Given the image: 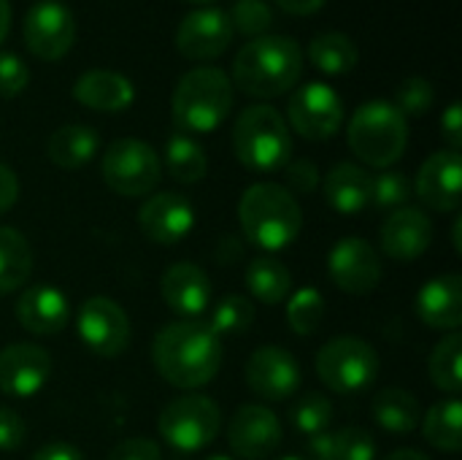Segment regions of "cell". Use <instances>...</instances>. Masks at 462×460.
<instances>
[{
  "label": "cell",
  "mask_w": 462,
  "mask_h": 460,
  "mask_svg": "<svg viewBox=\"0 0 462 460\" xmlns=\"http://www.w3.org/2000/svg\"><path fill=\"white\" fill-rule=\"evenodd\" d=\"M230 16L219 8H195L176 27V49L195 62L217 60L233 43Z\"/></svg>",
  "instance_id": "2e32d148"
},
{
  "label": "cell",
  "mask_w": 462,
  "mask_h": 460,
  "mask_svg": "<svg viewBox=\"0 0 462 460\" xmlns=\"http://www.w3.org/2000/svg\"><path fill=\"white\" fill-rule=\"evenodd\" d=\"M441 136L447 138V144H449V149L452 152H460L462 146V108L460 103L455 100L447 111H444V117H441Z\"/></svg>",
  "instance_id": "f6af8a7d"
},
{
  "label": "cell",
  "mask_w": 462,
  "mask_h": 460,
  "mask_svg": "<svg viewBox=\"0 0 462 460\" xmlns=\"http://www.w3.org/2000/svg\"><path fill=\"white\" fill-rule=\"evenodd\" d=\"M346 144L365 165L390 168L406 152L409 122L390 100H368L349 119Z\"/></svg>",
  "instance_id": "8992f818"
},
{
  "label": "cell",
  "mask_w": 462,
  "mask_h": 460,
  "mask_svg": "<svg viewBox=\"0 0 462 460\" xmlns=\"http://www.w3.org/2000/svg\"><path fill=\"white\" fill-rule=\"evenodd\" d=\"M208 460H236V458H227V455H211Z\"/></svg>",
  "instance_id": "9f6ffc18"
},
{
  "label": "cell",
  "mask_w": 462,
  "mask_h": 460,
  "mask_svg": "<svg viewBox=\"0 0 462 460\" xmlns=\"http://www.w3.org/2000/svg\"><path fill=\"white\" fill-rule=\"evenodd\" d=\"M227 16H230L233 30H238L244 35H252V38L265 35V30L273 22V14L263 0H236L233 11Z\"/></svg>",
  "instance_id": "f35d334b"
},
{
  "label": "cell",
  "mask_w": 462,
  "mask_h": 460,
  "mask_svg": "<svg viewBox=\"0 0 462 460\" xmlns=\"http://www.w3.org/2000/svg\"><path fill=\"white\" fill-rule=\"evenodd\" d=\"M417 317L433 331H455L462 323V277L441 274L428 279L414 301Z\"/></svg>",
  "instance_id": "603a6c76"
},
{
  "label": "cell",
  "mask_w": 462,
  "mask_h": 460,
  "mask_svg": "<svg viewBox=\"0 0 462 460\" xmlns=\"http://www.w3.org/2000/svg\"><path fill=\"white\" fill-rule=\"evenodd\" d=\"M276 5L292 16H311L325 5V0H276Z\"/></svg>",
  "instance_id": "681fc988"
},
{
  "label": "cell",
  "mask_w": 462,
  "mask_h": 460,
  "mask_svg": "<svg viewBox=\"0 0 462 460\" xmlns=\"http://www.w3.org/2000/svg\"><path fill=\"white\" fill-rule=\"evenodd\" d=\"M73 98L92 108V111H103V114H116L133 106L135 100V87L125 73L116 70H106V68H95L87 70L76 79L73 84Z\"/></svg>",
  "instance_id": "cb8c5ba5"
},
{
  "label": "cell",
  "mask_w": 462,
  "mask_h": 460,
  "mask_svg": "<svg viewBox=\"0 0 462 460\" xmlns=\"http://www.w3.org/2000/svg\"><path fill=\"white\" fill-rule=\"evenodd\" d=\"M16 320L35 336H54L70 320V306L54 285H30L16 301Z\"/></svg>",
  "instance_id": "7402d4cb"
},
{
  "label": "cell",
  "mask_w": 462,
  "mask_h": 460,
  "mask_svg": "<svg viewBox=\"0 0 462 460\" xmlns=\"http://www.w3.org/2000/svg\"><path fill=\"white\" fill-rule=\"evenodd\" d=\"M160 296L165 306L181 320H198L211 301L208 274L195 263H173L160 279Z\"/></svg>",
  "instance_id": "44dd1931"
},
{
  "label": "cell",
  "mask_w": 462,
  "mask_h": 460,
  "mask_svg": "<svg viewBox=\"0 0 462 460\" xmlns=\"http://www.w3.org/2000/svg\"><path fill=\"white\" fill-rule=\"evenodd\" d=\"M76 41L73 11L60 0H41L24 16V43L41 60H62Z\"/></svg>",
  "instance_id": "4fadbf2b"
},
{
  "label": "cell",
  "mask_w": 462,
  "mask_h": 460,
  "mask_svg": "<svg viewBox=\"0 0 462 460\" xmlns=\"http://www.w3.org/2000/svg\"><path fill=\"white\" fill-rule=\"evenodd\" d=\"M382 249L398 263H411L428 252L433 244V222L425 211L401 206L382 225Z\"/></svg>",
  "instance_id": "ffe728a7"
},
{
  "label": "cell",
  "mask_w": 462,
  "mask_h": 460,
  "mask_svg": "<svg viewBox=\"0 0 462 460\" xmlns=\"http://www.w3.org/2000/svg\"><path fill=\"white\" fill-rule=\"evenodd\" d=\"M27 428L24 420L19 418V412L0 407V453H14L24 445Z\"/></svg>",
  "instance_id": "7bdbcfd3"
},
{
  "label": "cell",
  "mask_w": 462,
  "mask_h": 460,
  "mask_svg": "<svg viewBox=\"0 0 462 460\" xmlns=\"http://www.w3.org/2000/svg\"><path fill=\"white\" fill-rule=\"evenodd\" d=\"M325 320V298L314 287L298 290L287 304V323L298 336H314Z\"/></svg>",
  "instance_id": "d590c367"
},
{
  "label": "cell",
  "mask_w": 462,
  "mask_h": 460,
  "mask_svg": "<svg viewBox=\"0 0 462 460\" xmlns=\"http://www.w3.org/2000/svg\"><path fill=\"white\" fill-rule=\"evenodd\" d=\"M287 119L295 133H300L309 141H328L333 138L344 125V103L341 95L325 84L311 81L292 92L287 103Z\"/></svg>",
  "instance_id": "30bf717a"
},
{
  "label": "cell",
  "mask_w": 462,
  "mask_h": 460,
  "mask_svg": "<svg viewBox=\"0 0 462 460\" xmlns=\"http://www.w3.org/2000/svg\"><path fill=\"white\" fill-rule=\"evenodd\" d=\"M233 108V81L225 70L203 65L184 73L171 98V114L181 133H214Z\"/></svg>",
  "instance_id": "277c9868"
},
{
  "label": "cell",
  "mask_w": 462,
  "mask_h": 460,
  "mask_svg": "<svg viewBox=\"0 0 462 460\" xmlns=\"http://www.w3.org/2000/svg\"><path fill=\"white\" fill-rule=\"evenodd\" d=\"M254 323V304L246 296H225L208 314V328L222 336H241Z\"/></svg>",
  "instance_id": "836d02e7"
},
{
  "label": "cell",
  "mask_w": 462,
  "mask_h": 460,
  "mask_svg": "<svg viewBox=\"0 0 462 460\" xmlns=\"http://www.w3.org/2000/svg\"><path fill=\"white\" fill-rule=\"evenodd\" d=\"M51 355L38 344H11L0 350V390L14 399L38 396L51 380Z\"/></svg>",
  "instance_id": "e0dca14e"
},
{
  "label": "cell",
  "mask_w": 462,
  "mask_h": 460,
  "mask_svg": "<svg viewBox=\"0 0 462 460\" xmlns=\"http://www.w3.org/2000/svg\"><path fill=\"white\" fill-rule=\"evenodd\" d=\"M233 152L249 171H282L292 157V136L287 119L268 103L244 108L233 125Z\"/></svg>",
  "instance_id": "5b68a950"
},
{
  "label": "cell",
  "mask_w": 462,
  "mask_h": 460,
  "mask_svg": "<svg viewBox=\"0 0 462 460\" xmlns=\"http://www.w3.org/2000/svg\"><path fill=\"white\" fill-rule=\"evenodd\" d=\"M238 222L246 241L265 252H282L298 239L303 228V211L287 187L257 182L246 187L238 201Z\"/></svg>",
  "instance_id": "3957f363"
},
{
  "label": "cell",
  "mask_w": 462,
  "mask_h": 460,
  "mask_svg": "<svg viewBox=\"0 0 462 460\" xmlns=\"http://www.w3.org/2000/svg\"><path fill=\"white\" fill-rule=\"evenodd\" d=\"M336 460H376V439L360 426L336 431Z\"/></svg>",
  "instance_id": "ab89813d"
},
{
  "label": "cell",
  "mask_w": 462,
  "mask_h": 460,
  "mask_svg": "<svg viewBox=\"0 0 462 460\" xmlns=\"http://www.w3.org/2000/svg\"><path fill=\"white\" fill-rule=\"evenodd\" d=\"M306 453L311 460H336V434L322 431L306 439Z\"/></svg>",
  "instance_id": "bcb514c9"
},
{
  "label": "cell",
  "mask_w": 462,
  "mask_h": 460,
  "mask_svg": "<svg viewBox=\"0 0 462 460\" xmlns=\"http://www.w3.org/2000/svg\"><path fill=\"white\" fill-rule=\"evenodd\" d=\"M192 225H195V209L179 192H154L138 209L141 233L162 247H173L181 239H187Z\"/></svg>",
  "instance_id": "ac0fdd59"
},
{
  "label": "cell",
  "mask_w": 462,
  "mask_h": 460,
  "mask_svg": "<svg viewBox=\"0 0 462 460\" xmlns=\"http://www.w3.org/2000/svg\"><path fill=\"white\" fill-rule=\"evenodd\" d=\"M460 184H462V160L460 152L441 149L430 155L420 174H417V195L428 209L436 211H455L460 209Z\"/></svg>",
  "instance_id": "d6986e66"
},
{
  "label": "cell",
  "mask_w": 462,
  "mask_h": 460,
  "mask_svg": "<svg viewBox=\"0 0 462 460\" xmlns=\"http://www.w3.org/2000/svg\"><path fill=\"white\" fill-rule=\"evenodd\" d=\"M108 460H162V453H160L157 442H152L146 437H133V439L119 442L108 453Z\"/></svg>",
  "instance_id": "ee69618b"
},
{
  "label": "cell",
  "mask_w": 462,
  "mask_h": 460,
  "mask_svg": "<svg viewBox=\"0 0 462 460\" xmlns=\"http://www.w3.org/2000/svg\"><path fill=\"white\" fill-rule=\"evenodd\" d=\"M8 27H11V3L8 0H0V43L8 35Z\"/></svg>",
  "instance_id": "f907efd6"
},
{
  "label": "cell",
  "mask_w": 462,
  "mask_h": 460,
  "mask_svg": "<svg viewBox=\"0 0 462 460\" xmlns=\"http://www.w3.org/2000/svg\"><path fill=\"white\" fill-rule=\"evenodd\" d=\"M160 171L162 168L154 146L141 138H116L114 144H108L100 160L103 182L122 198L149 195L160 182Z\"/></svg>",
  "instance_id": "9c48e42d"
},
{
  "label": "cell",
  "mask_w": 462,
  "mask_h": 460,
  "mask_svg": "<svg viewBox=\"0 0 462 460\" xmlns=\"http://www.w3.org/2000/svg\"><path fill=\"white\" fill-rule=\"evenodd\" d=\"M246 385L265 401H290L300 388V366L284 347H257L246 361Z\"/></svg>",
  "instance_id": "5bb4252c"
},
{
  "label": "cell",
  "mask_w": 462,
  "mask_h": 460,
  "mask_svg": "<svg viewBox=\"0 0 462 460\" xmlns=\"http://www.w3.org/2000/svg\"><path fill=\"white\" fill-rule=\"evenodd\" d=\"M276 460H306V458H300V455H284V458H276Z\"/></svg>",
  "instance_id": "11a10c76"
},
{
  "label": "cell",
  "mask_w": 462,
  "mask_h": 460,
  "mask_svg": "<svg viewBox=\"0 0 462 460\" xmlns=\"http://www.w3.org/2000/svg\"><path fill=\"white\" fill-rule=\"evenodd\" d=\"M32 274V249L27 239L8 225H0V296L16 293Z\"/></svg>",
  "instance_id": "83f0119b"
},
{
  "label": "cell",
  "mask_w": 462,
  "mask_h": 460,
  "mask_svg": "<svg viewBox=\"0 0 462 460\" xmlns=\"http://www.w3.org/2000/svg\"><path fill=\"white\" fill-rule=\"evenodd\" d=\"M222 358V339L203 320H176L165 325L152 344L157 374L179 390L208 385L219 374Z\"/></svg>",
  "instance_id": "6da1fadb"
},
{
  "label": "cell",
  "mask_w": 462,
  "mask_h": 460,
  "mask_svg": "<svg viewBox=\"0 0 462 460\" xmlns=\"http://www.w3.org/2000/svg\"><path fill=\"white\" fill-rule=\"evenodd\" d=\"M411 198V182L401 171H384L374 179L371 206L376 209H401Z\"/></svg>",
  "instance_id": "74e56055"
},
{
  "label": "cell",
  "mask_w": 462,
  "mask_h": 460,
  "mask_svg": "<svg viewBox=\"0 0 462 460\" xmlns=\"http://www.w3.org/2000/svg\"><path fill=\"white\" fill-rule=\"evenodd\" d=\"M284 431L279 418L260 404L236 409L227 423V445L241 460H265L282 447Z\"/></svg>",
  "instance_id": "9a60e30c"
},
{
  "label": "cell",
  "mask_w": 462,
  "mask_h": 460,
  "mask_svg": "<svg viewBox=\"0 0 462 460\" xmlns=\"http://www.w3.org/2000/svg\"><path fill=\"white\" fill-rule=\"evenodd\" d=\"M371 187L374 176L355 165V163H338L325 176V201L338 214H357L371 206Z\"/></svg>",
  "instance_id": "d4e9b609"
},
{
  "label": "cell",
  "mask_w": 462,
  "mask_h": 460,
  "mask_svg": "<svg viewBox=\"0 0 462 460\" xmlns=\"http://www.w3.org/2000/svg\"><path fill=\"white\" fill-rule=\"evenodd\" d=\"M317 377L338 396H357L379 377V352L357 336L330 339L317 352Z\"/></svg>",
  "instance_id": "52a82bcc"
},
{
  "label": "cell",
  "mask_w": 462,
  "mask_h": 460,
  "mask_svg": "<svg viewBox=\"0 0 462 460\" xmlns=\"http://www.w3.org/2000/svg\"><path fill=\"white\" fill-rule=\"evenodd\" d=\"M384 460H430L425 453H420V450H395L390 458Z\"/></svg>",
  "instance_id": "816d5d0a"
},
{
  "label": "cell",
  "mask_w": 462,
  "mask_h": 460,
  "mask_svg": "<svg viewBox=\"0 0 462 460\" xmlns=\"http://www.w3.org/2000/svg\"><path fill=\"white\" fill-rule=\"evenodd\" d=\"M436 100V92H433V84L425 79V76H409L398 84L395 89V108L403 114V117H422L430 111Z\"/></svg>",
  "instance_id": "8d00e7d4"
},
{
  "label": "cell",
  "mask_w": 462,
  "mask_h": 460,
  "mask_svg": "<svg viewBox=\"0 0 462 460\" xmlns=\"http://www.w3.org/2000/svg\"><path fill=\"white\" fill-rule=\"evenodd\" d=\"M422 434L425 442L441 453H460L462 450V404L457 396L439 401L428 409L422 418Z\"/></svg>",
  "instance_id": "f1b7e54d"
},
{
  "label": "cell",
  "mask_w": 462,
  "mask_h": 460,
  "mask_svg": "<svg viewBox=\"0 0 462 460\" xmlns=\"http://www.w3.org/2000/svg\"><path fill=\"white\" fill-rule=\"evenodd\" d=\"M165 165H168V174L181 182V184H195L206 176L208 171V157H206V149L184 136V133H176L168 138L165 144Z\"/></svg>",
  "instance_id": "1f68e13d"
},
{
  "label": "cell",
  "mask_w": 462,
  "mask_h": 460,
  "mask_svg": "<svg viewBox=\"0 0 462 460\" xmlns=\"http://www.w3.org/2000/svg\"><path fill=\"white\" fill-rule=\"evenodd\" d=\"M244 279H246L249 293L260 304H268V306H276V304L287 301V296L292 290V274H290V268L282 260L271 258V255L254 258L246 266Z\"/></svg>",
  "instance_id": "f546056e"
},
{
  "label": "cell",
  "mask_w": 462,
  "mask_h": 460,
  "mask_svg": "<svg viewBox=\"0 0 462 460\" xmlns=\"http://www.w3.org/2000/svg\"><path fill=\"white\" fill-rule=\"evenodd\" d=\"M357 43L346 35V33H319L311 43H309V60L317 70L328 73V76H344L357 65Z\"/></svg>",
  "instance_id": "4dcf8cb0"
},
{
  "label": "cell",
  "mask_w": 462,
  "mask_h": 460,
  "mask_svg": "<svg viewBox=\"0 0 462 460\" xmlns=\"http://www.w3.org/2000/svg\"><path fill=\"white\" fill-rule=\"evenodd\" d=\"M222 428L219 407L200 393H187L165 404L157 418V431L165 445L179 453H200L208 447Z\"/></svg>",
  "instance_id": "ba28073f"
},
{
  "label": "cell",
  "mask_w": 462,
  "mask_h": 460,
  "mask_svg": "<svg viewBox=\"0 0 462 460\" xmlns=\"http://www.w3.org/2000/svg\"><path fill=\"white\" fill-rule=\"evenodd\" d=\"M100 149V136L89 125H62L51 133L46 155L57 168L73 171L87 165Z\"/></svg>",
  "instance_id": "484cf974"
},
{
  "label": "cell",
  "mask_w": 462,
  "mask_h": 460,
  "mask_svg": "<svg viewBox=\"0 0 462 460\" xmlns=\"http://www.w3.org/2000/svg\"><path fill=\"white\" fill-rule=\"evenodd\" d=\"M328 274L341 293L368 296L382 282V260L371 241L346 236L328 252Z\"/></svg>",
  "instance_id": "7c38bea8"
},
{
  "label": "cell",
  "mask_w": 462,
  "mask_h": 460,
  "mask_svg": "<svg viewBox=\"0 0 462 460\" xmlns=\"http://www.w3.org/2000/svg\"><path fill=\"white\" fill-rule=\"evenodd\" d=\"M284 179H287V190H292L298 195H309L319 184V171L311 160L300 157V160H290L284 165Z\"/></svg>",
  "instance_id": "b9f144b4"
},
{
  "label": "cell",
  "mask_w": 462,
  "mask_h": 460,
  "mask_svg": "<svg viewBox=\"0 0 462 460\" xmlns=\"http://www.w3.org/2000/svg\"><path fill=\"white\" fill-rule=\"evenodd\" d=\"M303 49L287 35L252 38L233 60V84L252 98H279L303 76Z\"/></svg>",
  "instance_id": "7a4b0ae2"
},
{
  "label": "cell",
  "mask_w": 462,
  "mask_h": 460,
  "mask_svg": "<svg viewBox=\"0 0 462 460\" xmlns=\"http://www.w3.org/2000/svg\"><path fill=\"white\" fill-rule=\"evenodd\" d=\"M460 228H462V222H460V220H457V222H455V230H452V244H455V249H457V252H462Z\"/></svg>",
  "instance_id": "f5cc1de1"
},
{
  "label": "cell",
  "mask_w": 462,
  "mask_h": 460,
  "mask_svg": "<svg viewBox=\"0 0 462 460\" xmlns=\"http://www.w3.org/2000/svg\"><path fill=\"white\" fill-rule=\"evenodd\" d=\"M30 460H84L81 450L68 445V442H49L41 450H35V455Z\"/></svg>",
  "instance_id": "c3c4849f"
},
{
  "label": "cell",
  "mask_w": 462,
  "mask_h": 460,
  "mask_svg": "<svg viewBox=\"0 0 462 460\" xmlns=\"http://www.w3.org/2000/svg\"><path fill=\"white\" fill-rule=\"evenodd\" d=\"M30 84V68L14 52H0V98H16Z\"/></svg>",
  "instance_id": "60d3db41"
},
{
  "label": "cell",
  "mask_w": 462,
  "mask_h": 460,
  "mask_svg": "<svg viewBox=\"0 0 462 460\" xmlns=\"http://www.w3.org/2000/svg\"><path fill=\"white\" fill-rule=\"evenodd\" d=\"M371 412H374L376 426L384 428L387 434H411L422 418L417 396L403 388H387L376 393Z\"/></svg>",
  "instance_id": "4316f807"
},
{
  "label": "cell",
  "mask_w": 462,
  "mask_h": 460,
  "mask_svg": "<svg viewBox=\"0 0 462 460\" xmlns=\"http://www.w3.org/2000/svg\"><path fill=\"white\" fill-rule=\"evenodd\" d=\"M16 198H19V179L5 163H0V214H5L16 203Z\"/></svg>",
  "instance_id": "7dc6e473"
},
{
  "label": "cell",
  "mask_w": 462,
  "mask_h": 460,
  "mask_svg": "<svg viewBox=\"0 0 462 460\" xmlns=\"http://www.w3.org/2000/svg\"><path fill=\"white\" fill-rule=\"evenodd\" d=\"M76 331L84 347L97 358H119L130 344V320L125 309L106 296H92L79 306Z\"/></svg>",
  "instance_id": "8fae6325"
},
{
  "label": "cell",
  "mask_w": 462,
  "mask_h": 460,
  "mask_svg": "<svg viewBox=\"0 0 462 460\" xmlns=\"http://www.w3.org/2000/svg\"><path fill=\"white\" fill-rule=\"evenodd\" d=\"M290 420H292L295 431L303 434V437L322 434V431H328V426H330V420H333V404H330V399H328L325 393H317V390L303 393V396L292 404Z\"/></svg>",
  "instance_id": "e575fe53"
},
{
  "label": "cell",
  "mask_w": 462,
  "mask_h": 460,
  "mask_svg": "<svg viewBox=\"0 0 462 460\" xmlns=\"http://www.w3.org/2000/svg\"><path fill=\"white\" fill-rule=\"evenodd\" d=\"M428 374H430V382L449 393V396H457L462 390V336L457 331L447 333L436 347H433V355L428 361Z\"/></svg>",
  "instance_id": "d6a6232c"
},
{
  "label": "cell",
  "mask_w": 462,
  "mask_h": 460,
  "mask_svg": "<svg viewBox=\"0 0 462 460\" xmlns=\"http://www.w3.org/2000/svg\"><path fill=\"white\" fill-rule=\"evenodd\" d=\"M187 3H195V5H208V3H214V0H187Z\"/></svg>",
  "instance_id": "db71d44e"
}]
</instances>
